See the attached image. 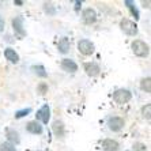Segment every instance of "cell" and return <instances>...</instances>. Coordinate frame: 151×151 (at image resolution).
<instances>
[{"label":"cell","instance_id":"cell-1","mask_svg":"<svg viewBox=\"0 0 151 151\" xmlns=\"http://www.w3.org/2000/svg\"><path fill=\"white\" fill-rule=\"evenodd\" d=\"M131 49L137 57H147L150 55V46L142 40H135L131 44Z\"/></svg>","mask_w":151,"mask_h":151},{"label":"cell","instance_id":"cell-2","mask_svg":"<svg viewBox=\"0 0 151 151\" xmlns=\"http://www.w3.org/2000/svg\"><path fill=\"white\" fill-rule=\"evenodd\" d=\"M132 99V93L128 88H117L116 91L113 93V101L119 104V105H124Z\"/></svg>","mask_w":151,"mask_h":151},{"label":"cell","instance_id":"cell-3","mask_svg":"<svg viewBox=\"0 0 151 151\" xmlns=\"http://www.w3.org/2000/svg\"><path fill=\"white\" fill-rule=\"evenodd\" d=\"M120 29H121V32H123L124 34L129 35V37H135V35L137 34V25L135 22L127 19V18H124V19L120 21Z\"/></svg>","mask_w":151,"mask_h":151},{"label":"cell","instance_id":"cell-4","mask_svg":"<svg viewBox=\"0 0 151 151\" xmlns=\"http://www.w3.org/2000/svg\"><path fill=\"white\" fill-rule=\"evenodd\" d=\"M106 125H108V128L112 132H120L124 128V125H125V121H124L123 117L112 116L106 120Z\"/></svg>","mask_w":151,"mask_h":151},{"label":"cell","instance_id":"cell-5","mask_svg":"<svg viewBox=\"0 0 151 151\" xmlns=\"http://www.w3.org/2000/svg\"><path fill=\"white\" fill-rule=\"evenodd\" d=\"M78 50H79V53H82L83 56H91L95 50V46L90 40L83 38L78 42Z\"/></svg>","mask_w":151,"mask_h":151},{"label":"cell","instance_id":"cell-6","mask_svg":"<svg viewBox=\"0 0 151 151\" xmlns=\"http://www.w3.org/2000/svg\"><path fill=\"white\" fill-rule=\"evenodd\" d=\"M12 29H14V33L19 37V38H23L26 35V30L23 27V17H15L12 19Z\"/></svg>","mask_w":151,"mask_h":151},{"label":"cell","instance_id":"cell-7","mask_svg":"<svg viewBox=\"0 0 151 151\" xmlns=\"http://www.w3.org/2000/svg\"><path fill=\"white\" fill-rule=\"evenodd\" d=\"M35 117H37L35 121H41V123H44V124L49 123V120H50V108H49V105L41 106V108L37 110Z\"/></svg>","mask_w":151,"mask_h":151},{"label":"cell","instance_id":"cell-8","mask_svg":"<svg viewBox=\"0 0 151 151\" xmlns=\"http://www.w3.org/2000/svg\"><path fill=\"white\" fill-rule=\"evenodd\" d=\"M82 21L86 23V25H93L97 22V12H95L94 8H84L82 11Z\"/></svg>","mask_w":151,"mask_h":151},{"label":"cell","instance_id":"cell-9","mask_svg":"<svg viewBox=\"0 0 151 151\" xmlns=\"http://www.w3.org/2000/svg\"><path fill=\"white\" fill-rule=\"evenodd\" d=\"M83 68H84V71H86V74H87L88 76H91V78L98 76V75L101 74V67H99V64L95 63V61L84 63Z\"/></svg>","mask_w":151,"mask_h":151},{"label":"cell","instance_id":"cell-10","mask_svg":"<svg viewBox=\"0 0 151 151\" xmlns=\"http://www.w3.org/2000/svg\"><path fill=\"white\" fill-rule=\"evenodd\" d=\"M101 147L104 151H119L120 144L114 139H104L101 142Z\"/></svg>","mask_w":151,"mask_h":151},{"label":"cell","instance_id":"cell-11","mask_svg":"<svg viewBox=\"0 0 151 151\" xmlns=\"http://www.w3.org/2000/svg\"><path fill=\"white\" fill-rule=\"evenodd\" d=\"M60 65H61V70L65 71V72L75 74V72L78 71V64L75 63L74 60H71V59H63Z\"/></svg>","mask_w":151,"mask_h":151},{"label":"cell","instance_id":"cell-12","mask_svg":"<svg viewBox=\"0 0 151 151\" xmlns=\"http://www.w3.org/2000/svg\"><path fill=\"white\" fill-rule=\"evenodd\" d=\"M52 131L53 134H55V136L56 137H64V135H65V127H64V123L61 121V120H56V121H53L52 124Z\"/></svg>","mask_w":151,"mask_h":151},{"label":"cell","instance_id":"cell-13","mask_svg":"<svg viewBox=\"0 0 151 151\" xmlns=\"http://www.w3.org/2000/svg\"><path fill=\"white\" fill-rule=\"evenodd\" d=\"M26 131L32 135H41L42 132H44V128H42V125L38 121L34 120V121H29V123L26 124Z\"/></svg>","mask_w":151,"mask_h":151},{"label":"cell","instance_id":"cell-14","mask_svg":"<svg viewBox=\"0 0 151 151\" xmlns=\"http://www.w3.org/2000/svg\"><path fill=\"white\" fill-rule=\"evenodd\" d=\"M70 48H71L70 40H68L67 37H61V38L59 40V42H57V49H59V52L65 55V53L70 52Z\"/></svg>","mask_w":151,"mask_h":151},{"label":"cell","instance_id":"cell-15","mask_svg":"<svg viewBox=\"0 0 151 151\" xmlns=\"http://www.w3.org/2000/svg\"><path fill=\"white\" fill-rule=\"evenodd\" d=\"M4 57L12 64H17L19 63V55L15 52V49L12 48H7V49H4Z\"/></svg>","mask_w":151,"mask_h":151},{"label":"cell","instance_id":"cell-16","mask_svg":"<svg viewBox=\"0 0 151 151\" xmlns=\"http://www.w3.org/2000/svg\"><path fill=\"white\" fill-rule=\"evenodd\" d=\"M7 142L11 144H19L21 143V136H19V134H18L15 129H11V128H8L7 129Z\"/></svg>","mask_w":151,"mask_h":151},{"label":"cell","instance_id":"cell-17","mask_svg":"<svg viewBox=\"0 0 151 151\" xmlns=\"http://www.w3.org/2000/svg\"><path fill=\"white\" fill-rule=\"evenodd\" d=\"M124 4H125L127 6V8H128V10L131 11V14L134 15L135 17V19H139V18H140V14H139V10H137L136 8V6H135V3L134 1H131V0H125V1H124Z\"/></svg>","mask_w":151,"mask_h":151},{"label":"cell","instance_id":"cell-18","mask_svg":"<svg viewBox=\"0 0 151 151\" xmlns=\"http://www.w3.org/2000/svg\"><path fill=\"white\" fill-rule=\"evenodd\" d=\"M140 88L144 93H147V94L151 93V78L150 76L143 78V79L140 81Z\"/></svg>","mask_w":151,"mask_h":151},{"label":"cell","instance_id":"cell-19","mask_svg":"<svg viewBox=\"0 0 151 151\" xmlns=\"http://www.w3.org/2000/svg\"><path fill=\"white\" fill-rule=\"evenodd\" d=\"M32 71L38 78H46V76H48V72H46V70H45V67H44V65H33Z\"/></svg>","mask_w":151,"mask_h":151},{"label":"cell","instance_id":"cell-20","mask_svg":"<svg viewBox=\"0 0 151 151\" xmlns=\"http://www.w3.org/2000/svg\"><path fill=\"white\" fill-rule=\"evenodd\" d=\"M44 11H45V14L50 15H56V7L53 6V3H44Z\"/></svg>","mask_w":151,"mask_h":151},{"label":"cell","instance_id":"cell-21","mask_svg":"<svg viewBox=\"0 0 151 151\" xmlns=\"http://www.w3.org/2000/svg\"><path fill=\"white\" fill-rule=\"evenodd\" d=\"M142 114H143V117L147 120V121L151 120V105L150 104H147V105H144L143 108H142Z\"/></svg>","mask_w":151,"mask_h":151},{"label":"cell","instance_id":"cell-22","mask_svg":"<svg viewBox=\"0 0 151 151\" xmlns=\"http://www.w3.org/2000/svg\"><path fill=\"white\" fill-rule=\"evenodd\" d=\"M32 113V109L30 108H25V109H21V110H17L15 112V119H22V117H26Z\"/></svg>","mask_w":151,"mask_h":151},{"label":"cell","instance_id":"cell-23","mask_svg":"<svg viewBox=\"0 0 151 151\" xmlns=\"http://www.w3.org/2000/svg\"><path fill=\"white\" fill-rule=\"evenodd\" d=\"M0 151H17V147L14 144L8 143V142H3L0 144Z\"/></svg>","mask_w":151,"mask_h":151},{"label":"cell","instance_id":"cell-24","mask_svg":"<svg viewBox=\"0 0 151 151\" xmlns=\"http://www.w3.org/2000/svg\"><path fill=\"white\" fill-rule=\"evenodd\" d=\"M37 93H40V94H45V93H48V84L44 83V82H41V83L37 86Z\"/></svg>","mask_w":151,"mask_h":151},{"label":"cell","instance_id":"cell-25","mask_svg":"<svg viewBox=\"0 0 151 151\" xmlns=\"http://www.w3.org/2000/svg\"><path fill=\"white\" fill-rule=\"evenodd\" d=\"M134 150L135 151H148L147 146L144 143H140V142H136V143L134 144Z\"/></svg>","mask_w":151,"mask_h":151},{"label":"cell","instance_id":"cell-26","mask_svg":"<svg viewBox=\"0 0 151 151\" xmlns=\"http://www.w3.org/2000/svg\"><path fill=\"white\" fill-rule=\"evenodd\" d=\"M4 27H6V22H4V19H3V17L0 15V33L4 30Z\"/></svg>","mask_w":151,"mask_h":151},{"label":"cell","instance_id":"cell-27","mask_svg":"<svg viewBox=\"0 0 151 151\" xmlns=\"http://www.w3.org/2000/svg\"><path fill=\"white\" fill-rule=\"evenodd\" d=\"M75 11H76V12H79V10H81L82 8V1H75Z\"/></svg>","mask_w":151,"mask_h":151},{"label":"cell","instance_id":"cell-28","mask_svg":"<svg viewBox=\"0 0 151 151\" xmlns=\"http://www.w3.org/2000/svg\"><path fill=\"white\" fill-rule=\"evenodd\" d=\"M14 4L15 6H23V1L22 0H14Z\"/></svg>","mask_w":151,"mask_h":151},{"label":"cell","instance_id":"cell-29","mask_svg":"<svg viewBox=\"0 0 151 151\" xmlns=\"http://www.w3.org/2000/svg\"><path fill=\"white\" fill-rule=\"evenodd\" d=\"M142 3L144 4V7H147V8L150 7V1H142Z\"/></svg>","mask_w":151,"mask_h":151}]
</instances>
